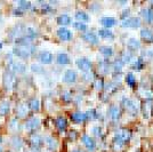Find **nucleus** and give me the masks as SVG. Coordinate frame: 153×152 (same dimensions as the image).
Segmentation results:
<instances>
[{
  "label": "nucleus",
  "mask_w": 153,
  "mask_h": 152,
  "mask_svg": "<svg viewBox=\"0 0 153 152\" xmlns=\"http://www.w3.org/2000/svg\"><path fill=\"white\" fill-rule=\"evenodd\" d=\"M12 51H13V54H15L19 57H27L36 51V45L31 44V42L19 44L15 46L12 49Z\"/></svg>",
  "instance_id": "1"
},
{
  "label": "nucleus",
  "mask_w": 153,
  "mask_h": 152,
  "mask_svg": "<svg viewBox=\"0 0 153 152\" xmlns=\"http://www.w3.org/2000/svg\"><path fill=\"white\" fill-rule=\"evenodd\" d=\"M2 80H4V86L7 89H13L16 86V83H17V79H16L15 73H14L13 71H10L9 69L5 71Z\"/></svg>",
  "instance_id": "2"
},
{
  "label": "nucleus",
  "mask_w": 153,
  "mask_h": 152,
  "mask_svg": "<svg viewBox=\"0 0 153 152\" xmlns=\"http://www.w3.org/2000/svg\"><path fill=\"white\" fill-rule=\"evenodd\" d=\"M130 139V133L128 130L121 129L119 132H117L113 136V142L118 145H125Z\"/></svg>",
  "instance_id": "3"
},
{
  "label": "nucleus",
  "mask_w": 153,
  "mask_h": 152,
  "mask_svg": "<svg viewBox=\"0 0 153 152\" xmlns=\"http://www.w3.org/2000/svg\"><path fill=\"white\" fill-rule=\"evenodd\" d=\"M40 124H41V119L39 117H37V115H31L24 122V128H25L26 130H29V132H32V130L38 129Z\"/></svg>",
  "instance_id": "4"
},
{
  "label": "nucleus",
  "mask_w": 153,
  "mask_h": 152,
  "mask_svg": "<svg viewBox=\"0 0 153 152\" xmlns=\"http://www.w3.org/2000/svg\"><path fill=\"white\" fill-rule=\"evenodd\" d=\"M8 69L13 71L14 73H25L26 72V65L19 61H14L13 58L9 61L8 64Z\"/></svg>",
  "instance_id": "5"
},
{
  "label": "nucleus",
  "mask_w": 153,
  "mask_h": 152,
  "mask_svg": "<svg viewBox=\"0 0 153 152\" xmlns=\"http://www.w3.org/2000/svg\"><path fill=\"white\" fill-rule=\"evenodd\" d=\"M76 66L80 70H82L83 72H88L93 68L91 61H90L89 58H87V57H79V58H76Z\"/></svg>",
  "instance_id": "6"
},
{
  "label": "nucleus",
  "mask_w": 153,
  "mask_h": 152,
  "mask_svg": "<svg viewBox=\"0 0 153 152\" xmlns=\"http://www.w3.org/2000/svg\"><path fill=\"white\" fill-rule=\"evenodd\" d=\"M26 28L23 23H17L13 26V29L9 31V37L14 38L15 40L22 37V33H25Z\"/></svg>",
  "instance_id": "7"
},
{
  "label": "nucleus",
  "mask_w": 153,
  "mask_h": 152,
  "mask_svg": "<svg viewBox=\"0 0 153 152\" xmlns=\"http://www.w3.org/2000/svg\"><path fill=\"white\" fill-rule=\"evenodd\" d=\"M140 24H142V21L138 17H126L121 21V26H123V28L136 29V28H140Z\"/></svg>",
  "instance_id": "8"
},
{
  "label": "nucleus",
  "mask_w": 153,
  "mask_h": 152,
  "mask_svg": "<svg viewBox=\"0 0 153 152\" xmlns=\"http://www.w3.org/2000/svg\"><path fill=\"white\" fill-rule=\"evenodd\" d=\"M121 104L122 107L128 110V111H130V112H137L138 111V103L137 102H135L134 100H130V98H123L121 101Z\"/></svg>",
  "instance_id": "9"
},
{
  "label": "nucleus",
  "mask_w": 153,
  "mask_h": 152,
  "mask_svg": "<svg viewBox=\"0 0 153 152\" xmlns=\"http://www.w3.org/2000/svg\"><path fill=\"white\" fill-rule=\"evenodd\" d=\"M76 78H78V75H76V71L72 69H69L63 73V78H62V79H63L64 83H73L76 80Z\"/></svg>",
  "instance_id": "10"
},
{
  "label": "nucleus",
  "mask_w": 153,
  "mask_h": 152,
  "mask_svg": "<svg viewBox=\"0 0 153 152\" xmlns=\"http://www.w3.org/2000/svg\"><path fill=\"white\" fill-rule=\"evenodd\" d=\"M82 39L83 40H86L87 42H89L91 45H96L98 44V41H100V39L97 37V34H96L95 32L93 31H86L82 33Z\"/></svg>",
  "instance_id": "11"
},
{
  "label": "nucleus",
  "mask_w": 153,
  "mask_h": 152,
  "mask_svg": "<svg viewBox=\"0 0 153 152\" xmlns=\"http://www.w3.org/2000/svg\"><path fill=\"white\" fill-rule=\"evenodd\" d=\"M57 36L59 39L65 40V41L71 40V39L73 38V33H72V31H71L70 29H68V28H59L57 30Z\"/></svg>",
  "instance_id": "12"
},
{
  "label": "nucleus",
  "mask_w": 153,
  "mask_h": 152,
  "mask_svg": "<svg viewBox=\"0 0 153 152\" xmlns=\"http://www.w3.org/2000/svg\"><path fill=\"white\" fill-rule=\"evenodd\" d=\"M81 141H82L83 145L86 146L89 151H93V150H95L96 148V144H95V141L93 137H90L89 135H87V134H83L82 136H81Z\"/></svg>",
  "instance_id": "13"
},
{
  "label": "nucleus",
  "mask_w": 153,
  "mask_h": 152,
  "mask_svg": "<svg viewBox=\"0 0 153 152\" xmlns=\"http://www.w3.org/2000/svg\"><path fill=\"white\" fill-rule=\"evenodd\" d=\"M38 58L42 64H49L53 62V54L48 51H41L38 54Z\"/></svg>",
  "instance_id": "14"
},
{
  "label": "nucleus",
  "mask_w": 153,
  "mask_h": 152,
  "mask_svg": "<svg viewBox=\"0 0 153 152\" xmlns=\"http://www.w3.org/2000/svg\"><path fill=\"white\" fill-rule=\"evenodd\" d=\"M42 143H44V139H42L41 135L33 134V135L30 136V144H31V146L33 149H39Z\"/></svg>",
  "instance_id": "15"
},
{
  "label": "nucleus",
  "mask_w": 153,
  "mask_h": 152,
  "mask_svg": "<svg viewBox=\"0 0 153 152\" xmlns=\"http://www.w3.org/2000/svg\"><path fill=\"white\" fill-rule=\"evenodd\" d=\"M108 115H110V118H111L112 120H118V119L120 118V115H121V110H120L119 107L112 104V105H110V108H108Z\"/></svg>",
  "instance_id": "16"
},
{
  "label": "nucleus",
  "mask_w": 153,
  "mask_h": 152,
  "mask_svg": "<svg viewBox=\"0 0 153 152\" xmlns=\"http://www.w3.org/2000/svg\"><path fill=\"white\" fill-rule=\"evenodd\" d=\"M101 24L103 25V28H106V29H110L111 26H113L117 23V19L114 17H111V16H104L100 19Z\"/></svg>",
  "instance_id": "17"
},
{
  "label": "nucleus",
  "mask_w": 153,
  "mask_h": 152,
  "mask_svg": "<svg viewBox=\"0 0 153 152\" xmlns=\"http://www.w3.org/2000/svg\"><path fill=\"white\" fill-rule=\"evenodd\" d=\"M29 107H27V104L25 103H19V105H17V108H16V113L19 115V118H24L26 114L29 113Z\"/></svg>",
  "instance_id": "18"
},
{
  "label": "nucleus",
  "mask_w": 153,
  "mask_h": 152,
  "mask_svg": "<svg viewBox=\"0 0 153 152\" xmlns=\"http://www.w3.org/2000/svg\"><path fill=\"white\" fill-rule=\"evenodd\" d=\"M55 125L59 132H64L66 129V126H68V120L65 117H57L55 119Z\"/></svg>",
  "instance_id": "19"
},
{
  "label": "nucleus",
  "mask_w": 153,
  "mask_h": 152,
  "mask_svg": "<svg viewBox=\"0 0 153 152\" xmlns=\"http://www.w3.org/2000/svg\"><path fill=\"white\" fill-rule=\"evenodd\" d=\"M140 37L142 39H144L145 41H153V31L152 30H150L149 28H144V29H142L140 32Z\"/></svg>",
  "instance_id": "20"
},
{
  "label": "nucleus",
  "mask_w": 153,
  "mask_h": 152,
  "mask_svg": "<svg viewBox=\"0 0 153 152\" xmlns=\"http://www.w3.org/2000/svg\"><path fill=\"white\" fill-rule=\"evenodd\" d=\"M27 107L30 110H33V111H38L39 108H40V100L38 97H31L29 101H27Z\"/></svg>",
  "instance_id": "21"
},
{
  "label": "nucleus",
  "mask_w": 153,
  "mask_h": 152,
  "mask_svg": "<svg viewBox=\"0 0 153 152\" xmlns=\"http://www.w3.org/2000/svg\"><path fill=\"white\" fill-rule=\"evenodd\" d=\"M140 15L143 19H145L146 22H153V9L152 8H144L142 12H140Z\"/></svg>",
  "instance_id": "22"
},
{
  "label": "nucleus",
  "mask_w": 153,
  "mask_h": 152,
  "mask_svg": "<svg viewBox=\"0 0 153 152\" xmlns=\"http://www.w3.org/2000/svg\"><path fill=\"white\" fill-rule=\"evenodd\" d=\"M127 46H128V49H129V51H136V49H138V48L140 47V40H138V39L130 38L127 41Z\"/></svg>",
  "instance_id": "23"
},
{
  "label": "nucleus",
  "mask_w": 153,
  "mask_h": 152,
  "mask_svg": "<svg viewBox=\"0 0 153 152\" xmlns=\"http://www.w3.org/2000/svg\"><path fill=\"white\" fill-rule=\"evenodd\" d=\"M56 60H57V63L59 65H66V64L70 63V56L66 53H59L56 57Z\"/></svg>",
  "instance_id": "24"
},
{
  "label": "nucleus",
  "mask_w": 153,
  "mask_h": 152,
  "mask_svg": "<svg viewBox=\"0 0 153 152\" xmlns=\"http://www.w3.org/2000/svg\"><path fill=\"white\" fill-rule=\"evenodd\" d=\"M71 22H72L71 16L68 15V14H61V15L57 16V23L61 24V25H68V24H70Z\"/></svg>",
  "instance_id": "25"
},
{
  "label": "nucleus",
  "mask_w": 153,
  "mask_h": 152,
  "mask_svg": "<svg viewBox=\"0 0 153 152\" xmlns=\"http://www.w3.org/2000/svg\"><path fill=\"white\" fill-rule=\"evenodd\" d=\"M71 119L73 122H76V124H80L85 120V113L81 112V111H74L71 114Z\"/></svg>",
  "instance_id": "26"
},
{
  "label": "nucleus",
  "mask_w": 153,
  "mask_h": 152,
  "mask_svg": "<svg viewBox=\"0 0 153 152\" xmlns=\"http://www.w3.org/2000/svg\"><path fill=\"white\" fill-rule=\"evenodd\" d=\"M10 110V103L7 100H4V101L0 102V114L1 115H6Z\"/></svg>",
  "instance_id": "27"
},
{
  "label": "nucleus",
  "mask_w": 153,
  "mask_h": 152,
  "mask_svg": "<svg viewBox=\"0 0 153 152\" xmlns=\"http://www.w3.org/2000/svg\"><path fill=\"white\" fill-rule=\"evenodd\" d=\"M98 34H100V37H103V38H113L114 37L113 32L106 28H101L98 30Z\"/></svg>",
  "instance_id": "28"
},
{
  "label": "nucleus",
  "mask_w": 153,
  "mask_h": 152,
  "mask_svg": "<svg viewBox=\"0 0 153 152\" xmlns=\"http://www.w3.org/2000/svg\"><path fill=\"white\" fill-rule=\"evenodd\" d=\"M76 19L79 21V22H85V21H89V15L88 13H86L85 10H76Z\"/></svg>",
  "instance_id": "29"
},
{
  "label": "nucleus",
  "mask_w": 153,
  "mask_h": 152,
  "mask_svg": "<svg viewBox=\"0 0 153 152\" xmlns=\"http://www.w3.org/2000/svg\"><path fill=\"white\" fill-rule=\"evenodd\" d=\"M97 117H98V113H97V111L94 110V109L87 110L85 112V120H94Z\"/></svg>",
  "instance_id": "30"
},
{
  "label": "nucleus",
  "mask_w": 153,
  "mask_h": 152,
  "mask_svg": "<svg viewBox=\"0 0 153 152\" xmlns=\"http://www.w3.org/2000/svg\"><path fill=\"white\" fill-rule=\"evenodd\" d=\"M31 70L34 72V73H41V75H44V73L46 72L45 68L42 66V64H40V63H32Z\"/></svg>",
  "instance_id": "31"
},
{
  "label": "nucleus",
  "mask_w": 153,
  "mask_h": 152,
  "mask_svg": "<svg viewBox=\"0 0 153 152\" xmlns=\"http://www.w3.org/2000/svg\"><path fill=\"white\" fill-rule=\"evenodd\" d=\"M10 144L15 148V149H21L22 145H23V142H22V139L19 137V136H13L10 139Z\"/></svg>",
  "instance_id": "32"
},
{
  "label": "nucleus",
  "mask_w": 153,
  "mask_h": 152,
  "mask_svg": "<svg viewBox=\"0 0 153 152\" xmlns=\"http://www.w3.org/2000/svg\"><path fill=\"white\" fill-rule=\"evenodd\" d=\"M100 53L103 56H111L113 54V49L110 46H101L100 47Z\"/></svg>",
  "instance_id": "33"
},
{
  "label": "nucleus",
  "mask_w": 153,
  "mask_h": 152,
  "mask_svg": "<svg viewBox=\"0 0 153 152\" xmlns=\"http://www.w3.org/2000/svg\"><path fill=\"white\" fill-rule=\"evenodd\" d=\"M123 61H122L121 57H119V58H115V61L113 62V64H112V68H113V70H115V71H120V70L123 68Z\"/></svg>",
  "instance_id": "34"
},
{
  "label": "nucleus",
  "mask_w": 153,
  "mask_h": 152,
  "mask_svg": "<svg viewBox=\"0 0 153 152\" xmlns=\"http://www.w3.org/2000/svg\"><path fill=\"white\" fill-rule=\"evenodd\" d=\"M17 5H19V8H21V9H23V10L29 9V8H33V10L36 9V8H34V6L32 5L31 2H29V1H24V0H21V1H19V2H17Z\"/></svg>",
  "instance_id": "35"
},
{
  "label": "nucleus",
  "mask_w": 153,
  "mask_h": 152,
  "mask_svg": "<svg viewBox=\"0 0 153 152\" xmlns=\"http://www.w3.org/2000/svg\"><path fill=\"white\" fill-rule=\"evenodd\" d=\"M131 68L135 70H140L143 68V60L140 57H137L135 58L134 61L131 62Z\"/></svg>",
  "instance_id": "36"
},
{
  "label": "nucleus",
  "mask_w": 153,
  "mask_h": 152,
  "mask_svg": "<svg viewBox=\"0 0 153 152\" xmlns=\"http://www.w3.org/2000/svg\"><path fill=\"white\" fill-rule=\"evenodd\" d=\"M9 128L10 129H14V130H19L21 128V124L17 118H13L12 120L9 121Z\"/></svg>",
  "instance_id": "37"
},
{
  "label": "nucleus",
  "mask_w": 153,
  "mask_h": 152,
  "mask_svg": "<svg viewBox=\"0 0 153 152\" xmlns=\"http://www.w3.org/2000/svg\"><path fill=\"white\" fill-rule=\"evenodd\" d=\"M126 83H127L130 87H134L135 83H136V78H135L134 73L129 72L127 76H126Z\"/></svg>",
  "instance_id": "38"
},
{
  "label": "nucleus",
  "mask_w": 153,
  "mask_h": 152,
  "mask_svg": "<svg viewBox=\"0 0 153 152\" xmlns=\"http://www.w3.org/2000/svg\"><path fill=\"white\" fill-rule=\"evenodd\" d=\"M46 143L48 144V148H51V149H56V146H57V141L55 139H53L51 136H47L46 137Z\"/></svg>",
  "instance_id": "39"
},
{
  "label": "nucleus",
  "mask_w": 153,
  "mask_h": 152,
  "mask_svg": "<svg viewBox=\"0 0 153 152\" xmlns=\"http://www.w3.org/2000/svg\"><path fill=\"white\" fill-rule=\"evenodd\" d=\"M73 25H74V28H76V29H78V30H81V31H87V28H88L86 23H83V22H79V21L74 22V23H73Z\"/></svg>",
  "instance_id": "40"
},
{
  "label": "nucleus",
  "mask_w": 153,
  "mask_h": 152,
  "mask_svg": "<svg viewBox=\"0 0 153 152\" xmlns=\"http://www.w3.org/2000/svg\"><path fill=\"white\" fill-rule=\"evenodd\" d=\"M62 100L64 102H71L72 100V94H71L70 90H64L62 93Z\"/></svg>",
  "instance_id": "41"
},
{
  "label": "nucleus",
  "mask_w": 153,
  "mask_h": 152,
  "mask_svg": "<svg viewBox=\"0 0 153 152\" xmlns=\"http://www.w3.org/2000/svg\"><path fill=\"white\" fill-rule=\"evenodd\" d=\"M53 7L48 4V2H42L41 4V10L42 12H45V13H49V12H53Z\"/></svg>",
  "instance_id": "42"
},
{
  "label": "nucleus",
  "mask_w": 153,
  "mask_h": 152,
  "mask_svg": "<svg viewBox=\"0 0 153 152\" xmlns=\"http://www.w3.org/2000/svg\"><path fill=\"white\" fill-rule=\"evenodd\" d=\"M91 133L94 136H101V134H102V128L100 126H94L91 128Z\"/></svg>",
  "instance_id": "43"
},
{
  "label": "nucleus",
  "mask_w": 153,
  "mask_h": 152,
  "mask_svg": "<svg viewBox=\"0 0 153 152\" xmlns=\"http://www.w3.org/2000/svg\"><path fill=\"white\" fill-rule=\"evenodd\" d=\"M76 135H78V133H76V130H69V132H68V137H69L71 141H73V139H76Z\"/></svg>",
  "instance_id": "44"
},
{
  "label": "nucleus",
  "mask_w": 153,
  "mask_h": 152,
  "mask_svg": "<svg viewBox=\"0 0 153 152\" xmlns=\"http://www.w3.org/2000/svg\"><path fill=\"white\" fill-rule=\"evenodd\" d=\"M23 13H24V10H23V9H21L19 7L15 8V9L13 10V14H15V15H22Z\"/></svg>",
  "instance_id": "45"
},
{
  "label": "nucleus",
  "mask_w": 153,
  "mask_h": 152,
  "mask_svg": "<svg viewBox=\"0 0 153 152\" xmlns=\"http://www.w3.org/2000/svg\"><path fill=\"white\" fill-rule=\"evenodd\" d=\"M71 152H82V151H81L80 149H74V150H72Z\"/></svg>",
  "instance_id": "46"
},
{
  "label": "nucleus",
  "mask_w": 153,
  "mask_h": 152,
  "mask_svg": "<svg viewBox=\"0 0 153 152\" xmlns=\"http://www.w3.org/2000/svg\"><path fill=\"white\" fill-rule=\"evenodd\" d=\"M2 45H4L2 44V41H0V51H1V48H2Z\"/></svg>",
  "instance_id": "47"
},
{
  "label": "nucleus",
  "mask_w": 153,
  "mask_h": 152,
  "mask_svg": "<svg viewBox=\"0 0 153 152\" xmlns=\"http://www.w3.org/2000/svg\"><path fill=\"white\" fill-rule=\"evenodd\" d=\"M0 152H2V146L0 145Z\"/></svg>",
  "instance_id": "48"
}]
</instances>
